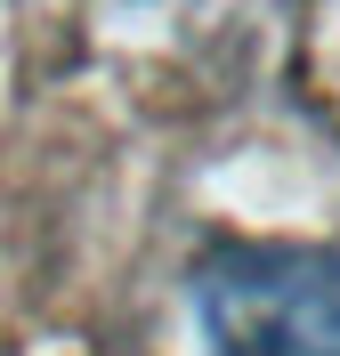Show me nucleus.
Wrapping results in <instances>:
<instances>
[{
    "instance_id": "f257e3e1",
    "label": "nucleus",
    "mask_w": 340,
    "mask_h": 356,
    "mask_svg": "<svg viewBox=\"0 0 340 356\" xmlns=\"http://www.w3.org/2000/svg\"><path fill=\"white\" fill-rule=\"evenodd\" d=\"M211 356H340V243L227 235L195 259Z\"/></svg>"
}]
</instances>
